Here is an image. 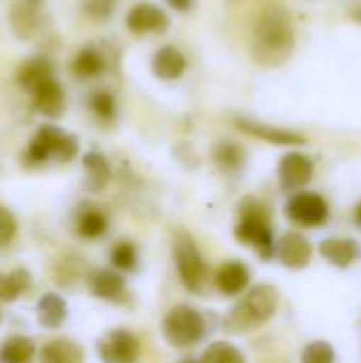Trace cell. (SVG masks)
Wrapping results in <instances>:
<instances>
[{
	"instance_id": "cell-20",
	"label": "cell",
	"mask_w": 361,
	"mask_h": 363,
	"mask_svg": "<svg viewBox=\"0 0 361 363\" xmlns=\"http://www.w3.org/2000/svg\"><path fill=\"white\" fill-rule=\"evenodd\" d=\"M40 363H83V349L72 340L57 338L40 349Z\"/></svg>"
},
{
	"instance_id": "cell-29",
	"label": "cell",
	"mask_w": 361,
	"mask_h": 363,
	"mask_svg": "<svg viewBox=\"0 0 361 363\" xmlns=\"http://www.w3.org/2000/svg\"><path fill=\"white\" fill-rule=\"evenodd\" d=\"M200 363H247L245 362V355L230 342H213L204 355H202V362Z\"/></svg>"
},
{
	"instance_id": "cell-23",
	"label": "cell",
	"mask_w": 361,
	"mask_h": 363,
	"mask_svg": "<svg viewBox=\"0 0 361 363\" xmlns=\"http://www.w3.org/2000/svg\"><path fill=\"white\" fill-rule=\"evenodd\" d=\"M30 272L26 268H15L11 272H0V302H15L30 289Z\"/></svg>"
},
{
	"instance_id": "cell-3",
	"label": "cell",
	"mask_w": 361,
	"mask_h": 363,
	"mask_svg": "<svg viewBox=\"0 0 361 363\" xmlns=\"http://www.w3.org/2000/svg\"><path fill=\"white\" fill-rule=\"evenodd\" d=\"M279 306V291L272 285H257L253 287L240 304H236L230 315L226 317L228 332L245 334L255 328H262L266 321L272 319Z\"/></svg>"
},
{
	"instance_id": "cell-25",
	"label": "cell",
	"mask_w": 361,
	"mask_h": 363,
	"mask_svg": "<svg viewBox=\"0 0 361 363\" xmlns=\"http://www.w3.org/2000/svg\"><path fill=\"white\" fill-rule=\"evenodd\" d=\"M36 9L32 0H17L11 11V26L17 36L30 38L36 28Z\"/></svg>"
},
{
	"instance_id": "cell-12",
	"label": "cell",
	"mask_w": 361,
	"mask_h": 363,
	"mask_svg": "<svg viewBox=\"0 0 361 363\" xmlns=\"http://www.w3.org/2000/svg\"><path fill=\"white\" fill-rule=\"evenodd\" d=\"M319 253L336 268H351L361 259V245L355 238H326L319 242Z\"/></svg>"
},
{
	"instance_id": "cell-26",
	"label": "cell",
	"mask_w": 361,
	"mask_h": 363,
	"mask_svg": "<svg viewBox=\"0 0 361 363\" xmlns=\"http://www.w3.org/2000/svg\"><path fill=\"white\" fill-rule=\"evenodd\" d=\"M213 160L223 172H238L245 166V151L236 143H219L213 149Z\"/></svg>"
},
{
	"instance_id": "cell-4",
	"label": "cell",
	"mask_w": 361,
	"mask_h": 363,
	"mask_svg": "<svg viewBox=\"0 0 361 363\" xmlns=\"http://www.w3.org/2000/svg\"><path fill=\"white\" fill-rule=\"evenodd\" d=\"M79 151V140L64 130L55 125H43L38 128L36 136L32 138L28 151H26V164L40 166L49 160H55L60 164L70 162Z\"/></svg>"
},
{
	"instance_id": "cell-17",
	"label": "cell",
	"mask_w": 361,
	"mask_h": 363,
	"mask_svg": "<svg viewBox=\"0 0 361 363\" xmlns=\"http://www.w3.org/2000/svg\"><path fill=\"white\" fill-rule=\"evenodd\" d=\"M68 317V306L62 296L57 294H45L38 300L36 306V321L43 330H57L64 325Z\"/></svg>"
},
{
	"instance_id": "cell-8",
	"label": "cell",
	"mask_w": 361,
	"mask_h": 363,
	"mask_svg": "<svg viewBox=\"0 0 361 363\" xmlns=\"http://www.w3.org/2000/svg\"><path fill=\"white\" fill-rule=\"evenodd\" d=\"M102 363H136L140 357V340L128 330H113L98 342Z\"/></svg>"
},
{
	"instance_id": "cell-22",
	"label": "cell",
	"mask_w": 361,
	"mask_h": 363,
	"mask_svg": "<svg viewBox=\"0 0 361 363\" xmlns=\"http://www.w3.org/2000/svg\"><path fill=\"white\" fill-rule=\"evenodd\" d=\"M77 232L83 238H100L109 232V217L96 206H83L77 213Z\"/></svg>"
},
{
	"instance_id": "cell-21",
	"label": "cell",
	"mask_w": 361,
	"mask_h": 363,
	"mask_svg": "<svg viewBox=\"0 0 361 363\" xmlns=\"http://www.w3.org/2000/svg\"><path fill=\"white\" fill-rule=\"evenodd\" d=\"M51 77H53V66H51L49 57H45V55H36V57L28 60L17 70V81L21 83V87H26L30 91H34L40 83H45Z\"/></svg>"
},
{
	"instance_id": "cell-30",
	"label": "cell",
	"mask_w": 361,
	"mask_h": 363,
	"mask_svg": "<svg viewBox=\"0 0 361 363\" xmlns=\"http://www.w3.org/2000/svg\"><path fill=\"white\" fill-rule=\"evenodd\" d=\"M302 363H336V351L326 340L311 342L302 351Z\"/></svg>"
},
{
	"instance_id": "cell-10",
	"label": "cell",
	"mask_w": 361,
	"mask_h": 363,
	"mask_svg": "<svg viewBox=\"0 0 361 363\" xmlns=\"http://www.w3.org/2000/svg\"><path fill=\"white\" fill-rule=\"evenodd\" d=\"M274 255L289 270H304L313 259V245L300 232H285L274 247Z\"/></svg>"
},
{
	"instance_id": "cell-28",
	"label": "cell",
	"mask_w": 361,
	"mask_h": 363,
	"mask_svg": "<svg viewBox=\"0 0 361 363\" xmlns=\"http://www.w3.org/2000/svg\"><path fill=\"white\" fill-rule=\"evenodd\" d=\"M111 264L119 272H132L138 264V251L130 240H119L111 249Z\"/></svg>"
},
{
	"instance_id": "cell-33",
	"label": "cell",
	"mask_w": 361,
	"mask_h": 363,
	"mask_svg": "<svg viewBox=\"0 0 361 363\" xmlns=\"http://www.w3.org/2000/svg\"><path fill=\"white\" fill-rule=\"evenodd\" d=\"M115 0H83L85 13H89L96 19H106L113 13Z\"/></svg>"
},
{
	"instance_id": "cell-31",
	"label": "cell",
	"mask_w": 361,
	"mask_h": 363,
	"mask_svg": "<svg viewBox=\"0 0 361 363\" xmlns=\"http://www.w3.org/2000/svg\"><path fill=\"white\" fill-rule=\"evenodd\" d=\"M89 108L94 111V115L102 121H113L117 115V106L111 94L106 91H98L89 98Z\"/></svg>"
},
{
	"instance_id": "cell-6",
	"label": "cell",
	"mask_w": 361,
	"mask_h": 363,
	"mask_svg": "<svg viewBox=\"0 0 361 363\" xmlns=\"http://www.w3.org/2000/svg\"><path fill=\"white\" fill-rule=\"evenodd\" d=\"M172 249H174V259H177L181 283L194 294H204L206 281H209V266L204 264L194 238L187 232H177Z\"/></svg>"
},
{
	"instance_id": "cell-2",
	"label": "cell",
	"mask_w": 361,
	"mask_h": 363,
	"mask_svg": "<svg viewBox=\"0 0 361 363\" xmlns=\"http://www.w3.org/2000/svg\"><path fill=\"white\" fill-rule=\"evenodd\" d=\"M238 213L240 219L234 228L236 240L247 247H253L264 262H270L274 257L277 242L272 236L268 208L257 198H245L238 206Z\"/></svg>"
},
{
	"instance_id": "cell-1",
	"label": "cell",
	"mask_w": 361,
	"mask_h": 363,
	"mask_svg": "<svg viewBox=\"0 0 361 363\" xmlns=\"http://www.w3.org/2000/svg\"><path fill=\"white\" fill-rule=\"evenodd\" d=\"M291 51H294V28L289 15L279 6L266 9L260 15L253 30L251 53L255 62L264 66H279L291 55Z\"/></svg>"
},
{
	"instance_id": "cell-36",
	"label": "cell",
	"mask_w": 361,
	"mask_h": 363,
	"mask_svg": "<svg viewBox=\"0 0 361 363\" xmlns=\"http://www.w3.org/2000/svg\"><path fill=\"white\" fill-rule=\"evenodd\" d=\"M353 17H355V19H360V21H361V9H360V11H355V15H353Z\"/></svg>"
},
{
	"instance_id": "cell-13",
	"label": "cell",
	"mask_w": 361,
	"mask_h": 363,
	"mask_svg": "<svg viewBox=\"0 0 361 363\" xmlns=\"http://www.w3.org/2000/svg\"><path fill=\"white\" fill-rule=\"evenodd\" d=\"M128 28L134 34H147V32H164L168 28V17L162 9L149 2H140L132 6L128 13Z\"/></svg>"
},
{
	"instance_id": "cell-9",
	"label": "cell",
	"mask_w": 361,
	"mask_h": 363,
	"mask_svg": "<svg viewBox=\"0 0 361 363\" xmlns=\"http://www.w3.org/2000/svg\"><path fill=\"white\" fill-rule=\"evenodd\" d=\"M315 172V164L304 153H287L279 162V181L285 191H300L304 185L311 183Z\"/></svg>"
},
{
	"instance_id": "cell-27",
	"label": "cell",
	"mask_w": 361,
	"mask_h": 363,
	"mask_svg": "<svg viewBox=\"0 0 361 363\" xmlns=\"http://www.w3.org/2000/svg\"><path fill=\"white\" fill-rule=\"evenodd\" d=\"M72 70L77 77H83V79L98 77L104 70V60L94 47H85L83 51L77 53V57L72 62Z\"/></svg>"
},
{
	"instance_id": "cell-19",
	"label": "cell",
	"mask_w": 361,
	"mask_h": 363,
	"mask_svg": "<svg viewBox=\"0 0 361 363\" xmlns=\"http://www.w3.org/2000/svg\"><path fill=\"white\" fill-rule=\"evenodd\" d=\"M83 168H85V187L91 194H100L109 179H111V166L106 157L98 151H91L83 157Z\"/></svg>"
},
{
	"instance_id": "cell-16",
	"label": "cell",
	"mask_w": 361,
	"mask_h": 363,
	"mask_svg": "<svg viewBox=\"0 0 361 363\" xmlns=\"http://www.w3.org/2000/svg\"><path fill=\"white\" fill-rule=\"evenodd\" d=\"M34 108L45 117H60L64 113V91L60 83L51 77L45 83H40L34 91Z\"/></svg>"
},
{
	"instance_id": "cell-35",
	"label": "cell",
	"mask_w": 361,
	"mask_h": 363,
	"mask_svg": "<svg viewBox=\"0 0 361 363\" xmlns=\"http://www.w3.org/2000/svg\"><path fill=\"white\" fill-rule=\"evenodd\" d=\"M355 223L361 228V202L357 204V208H355Z\"/></svg>"
},
{
	"instance_id": "cell-18",
	"label": "cell",
	"mask_w": 361,
	"mask_h": 363,
	"mask_svg": "<svg viewBox=\"0 0 361 363\" xmlns=\"http://www.w3.org/2000/svg\"><path fill=\"white\" fill-rule=\"evenodd\" d=\"M153 72L155 77L164 79V81H174L179 77H183L185 68H187V60L185 55L177 49V47H162L155 55H153Z\"/></svg>"
},
{
	"instance_id": "cell-15",
	"label": "cell",
	"mask_w": 361,
	"mask_h": 363,
	"mask_svg": "<svg viewBox=\"0 0 361 363\" xmlns=\"http://www.w3.org/2000/svg\"><path fill=\"white\" fill-rule=\"evenodd\" d=\"M236 125L251 134V136H257L262 140H268L272 145H304V138L296 132H289V130H281V128H274V125H268V123H262V121H253V119H236Z\"/></svg>"
},
{
	"instance_id": "cell-32",
	"label": "cell",
	"mask_w": 361,
	"mask_h": 363,
	"mask_svg": "<svg viewBox=\"0 0 361 363\" xmlns=\"http://www.w3.org/2000/svg\"><path fill=\"white\" fill-rule=\"evenodd\" d=\"M15 234H17V219H15V215L9 208L0 206V249L11 245Z\"/></svg>"
},
{
	"instance_id": "cell-11",
	"label": "cell",
	"mask_w": 361,
	"mask_h": 363,
	"mask_svg": "<svg viewBox=\"0 0 361 363\" xmlns=\"http://www.w3.org/2000/svg\"><path fill=\"white\" fill-rule=\"evenodd\" d=\"M85 281H87V289L98 300L119 304V302H126V298H128V285H126L123 277L117 274L115 270L96 268L87 274Z\"/></svg>"
},
{
	"instance_id": "cell-24",
	"label": "cell",
	"mask_w": 361,
	"mask_h": 363,
	"mask_svg": "<svg viewBox=\"0 0 361 363\" xmlns=\"http://www.w3.org/2000/svg\"><path fill=\"white\" fill-rule=\"evenodd\" d=\"M36 347L26 336H11L0 345V363H30Z\"/></svg>"
},
{
	"instance_id": "cell-7",
	"label": "cell",
	"mask_w": 361,
	"mask_h": 363,
	"mask_svg": "<svg viewBox=\"0 0 361 363\" xmlns=\"http://www.w3.org/2000/svg\"><path fill=\"white\" fill-rule=\"evenodd\" d=\"M285 215L296 225L319 228L328 221L330 206L326 198L315 191H296L285 204Z\"/></svg>"
},
{
	"instance_id": "cell-5",
	"label": "cell",
	"mask_w": 361,
	"mask_h": 363,
	"mask_svg": "<svg viewBox=\"0 0 361 363\" xmlns=\"http://www.w3.org/2000/svg\"><path fill=\"white\" fill-rule=\"evenodd\" d=\"M162 334L170 347L191 349L204 338L206 323H204V317L196 308L187 304H179L166 313L162 321Z\"/></svg>"
},
{
	"instance_id": "cell-34",
	"label": "cell",
	"mask_w": 361,
	"mask_h": 363,
	"mask_svg": "<svg viewBox=\"0 0 361 363\" xmlns=\"http://www.w3.org/2000/svg\"><path fill=\"white\" fill-rule=\"evenodd\" d=\"M191 2H194V0H168V4H170L172 9H177V11H187V9L191 6Z\"/></svg>"
},
{
	"instance_id": "cell-37",
	"label": "cell",
	"mask_w": 361,
	"mask_h": 363,
	"mask_svg": "<svg viewBox=\"0 0 361 363\" xmlns=\"http://www.w3.org/2000/svg\"><path fill=\"white\" fill-rule=\"evenodd\" d=\"M183 363H200V362H196V359H185Z\"/></svg>"
},
{
	"instance_id": "cell-14",
	"label": "cell",
	"mask_w": 361,
	"mask_h": 363,
	"mask_svg": "<svg viewBox=\"0 0 361 363\" xmlns=\"http://www.w3.org/2000/svg\"><path fill=\"white\" fill-rule=\"evenodd\" d=\"M249 281H251V272L249 268L243 264V262H226L223 266H219L217 274H215V285L217 289L228 296V298H234V296H240L247 287H249Z\"/></svg>"
}]
</instances>
